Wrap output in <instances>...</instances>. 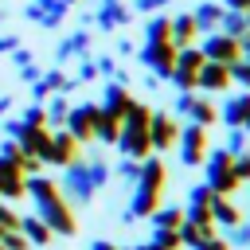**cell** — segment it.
Returning <instances> with one entry per match:
<instances>
[{"label":"cell","mask_w":250,"mask_h":250,"mask_svg":"<svg viewBox=\"0 0 250 250\" xmlns=\"http://www.w3.org/2000/svg\"><path fill=\"white\" fill-rule=\"evenodd\" d=\"M105 176H109V168L102 164V160H94V164H66V176H62V188H66V195L70 199H78V203H86L90 195H94V188H102L105 184Z\"/></svg>","instance_id":"6da1fadb"},{"label":"cell","mask_w":250,"mask_h":250,"mask_svg":"<svg viewBox=\"0 0 250 250\" xmlns=\"http://www.w3.org/2000/svg\"><path fill=\"white\" fill-rule=\"evenodd\" d=\"M207 160V188L215 191V195H230L234 188H238V176H234V168H230V152L227 148H219V152H207L203 156Z\"/></svg>","instance_id":"7a4b0ae2"},{"label":"cell","mask_w":250,"mask_h":250,"mask_svg":"<svg viewBox=\"0 0 250 250\" xmlns=\"http://www.w3.org/2000/svg\"><path fill=\"white\" fill-rule=\"evenodd\" d=\"M207 59H203V51L199 47H176V66H172V86L184 94V90H195V74H199V66H203Z\"/></svg>","instance_id":"3957f363"},{"label":"cell","mask_w":250,"mask_h":250,"mask_svg":"<svg viewBox=\"0 0 250 250\" xmlns=\"http://www.w3.org/2000/svg\"><path fill=\"white\" fill-rule=\"evenodd\" d=\"M66 133L82 145V141H94V125H98V105L94 102H86V105H70V113H66Z\"/></svg>","instance_id":"277c9868"},{"label":"cell","mask_w":250,"mask_h":250,"mask_svg":"<svg viewBox=\"0 0 250 250\" xmlns=\"http://www.w3.org/2000/svg\"><path fill=\"white\" fill-rule=\"evenodd\" d=\"M176 141H180V160L184 164H203V156H207V125L188 121V129Z\"/></svg>","instance_id":"5b68a950"},{"label":"cell","mask_w":250,"mask_h":250,"mask_svg":"<svg viewBox=\"0 0 250 250\" xmlns=\"http://www.w3.org/2000/svg\"><path fill=\"white\" fill-rule=\"evenodd\" d=\"M141 62H145L156 78H168L172 66H176V43H145V47H141Z\"/></svg>","instance_id":"8992f818"},{"label":"cell","mask_w":250,"mask_h":250,"mask_svg":"<svg viewBox=\"0 0 250 250\" xmlns=\"http://www.w3.org/2000/svg\"><path fill=\"white\" fill-rule=\"evenodd\" d=\"M113 145H117L129 160H145L148 148H152V145H148V125H125V121H121V133H117Z\"/></svg>","instance_id":"52a82bcc"},{"label":"cell","mask_w":250,"mask_h":250,"mask_svg":"<svg viewBox=\"0 0 250 250\" xmlns=\"http://www.w3.org/2000/svg\"><path fill=\"white\" fill-rule=\"evenodd\" d=\"M199 51H203L207 62H227V66L242 59V55H238V39H230V35H223V31H211Z\"/></svg>","instance_id":"ba28073f"},{"label":"cell","mask_w":250,"mask_h":250,"mask_svg":"<svg viewBox=\"0 0 250 250\" xmlns=\"http://www.w3.org/2000/svg\"><path fill=\"white\" fill-rule=\"evenodd\" d=\"M230 86V66L227 62H203L199 74H195V90L203 94H223Z\"/></svg>","instance_id":"9c48e42d"},{"label":"cell","mask_w":250,"mask_h":250,"mask_svg":"<svg viewBox=\"0 0 250 250\" xmlns=\"http://www.w3.org/2000/svg\"><path fill=\"white\" fill-rule=\"evenodd\" d=\"M176 113H184V117H191L195 125H211L215 117H219V109L207 102V98H195L191 90H184L180 94V102H176Z\"/></svg>","instance_id":"30bf717a"},{"label":"cell","mask_w":250,"mask_h":250,"mask_svg":"<svg viewBox=\"0 0 250 250\" xmlns=\"http://www.w3.org/2000/svg\"><path fill=\"white\" fill-rule=\"evenodd\" d=\"M90 20H94V27H98V31H113V27L129 23V20H133V12H129L121 0H102V4H98V12H94Z\"/></svg>","instance_id":"8fae6325"},{"label":"cell","mask_w":250,"mask_h":250,"mask_svg":"<svg viewBox=\"0 0 250 250\" xmlns=\"http://www.w3.org/2000/svg\"><path fill=\"white\" fill-rule=\"evenodd\" d=\"M180 137V125L168 117V113H152L148 117V145L152 148H172Z\"/></svg>","instance_id":"7c38bea8"},{"label":"cell","mask_w":250,"mask_h":250,"mask_svg":"<svg viewBox=\"0 0 250 250\" xmlns=\"http://www.w3.org/2000/svg\"><path fill=\"white\" fill-rule=\"evenodd\" d=\"M74 152H78V141L62 129V133H51V141H47V148H43L39 160H47V164H70Z\"/></svg>","instance_id":"4fadbf2b"},{"label":"cell","mask_w":250,"mask_h":250,"mask_svg":"<svg viewBox=\"0 0 250 250\" xmlns=\"http://www.w3.org/2000/svg\"><path fill=\"white\" fill-rule=\"evenodd\" d=\"M66 16V4L62 0H31L27 4V20H35L39 27H59Z\"/></svg>","instance_id":"5bb4252c"},{"label":"cell","mask_w":250,"mask_h":250,"mask_svg":"<svg viewBox=\"0 0 250 250\" xmlns=\"http://www.w3.org/2000/svg\"><path fill=\"white\" fill-rule=\"evenodd\" d=\"M47 141H51V129H47V125H23V121H20V133H16V145H20L23 152H31V156H43V148H47Z\"/></svg>","instance_id":"9a60e30c"},{"label":"cell","mask_w":250,"mask_h":250,"mask_svg":"<svg viewBox=\"0 0 250 250\" xmlns=\"http://www.w3.org/2000/svg\"><path fill=\"white\" fill-rule=\"evenodd\" d=\"M74 86H78V78H66L62 70H47V74H39V78H35V90H31V94H35V98H47L51 90L66 94V90H74Z\"/></svg>","instance_id":"2e32d148"},{"label":"cell","mask_w":250,"mask_h":250,"mask_svg":"<svg viewBox=\"0 0 250 250\" xmlns=\"http://www.w3.org/2000/svg\"><path fill=\"white\" fill-rule=\"evenodd\" d=\"M0 195L4 199H20L23 195V172L4 156H0Z\"/></svg>","instance_id":"e0dca14e"},{"label":"cell","mask_w":250,"mask_h":250,"mask_svg":"<svg viewBox=\"0 0 250 250\" xmlns=\"http://www.w3.org/2000/svg\"><path fill=\"white\" fill-rule=\"evenodd\" d=\"M223 4H215V0H207V4H199L195 12H191V20H195V31H219V20H223Z\"/></svg>","instance_id":"ac0fdd59"},{"label":"cell","mask_w":250,"mask_h":250,"mask_svg":"<svg viewBox=\"0 0 250 250\" xmlns=\"http://www.w3.org/2000/svg\"><path fill=\"white\" fill-rule=\"evenodd\" d=\"M129 102H133V98H129V90H125L121 82H109V86H105V98H102V109H105V113H113V117H125Z\"/></svg>","instance_id":"d6986e66"},{"label":"cell","mask_w":250,"mask_h":250,"mask_svg":"<svg viewBox=\"0 0 250 250\" xmlns=\"http://www.w3.org/2000/svg\"><path fill=\"white\" fill-rule=\"evenodd\" d=\"M207 207H211V223H223V227H234V223L242 219V215H238V207H234V203H230L227 195H211V203H207Z\"/></svg>","instance_id":"ffe728a7"},{"label":"cell","mask_w":250,"mask_h":250,"mask_svg":"<svg viewBox=\"0 0 250 250\" xmlns=\"http://www.w3.org/2000/svg\"><path fill=\"white\" fill-rule=\"evenodd\" d=\"M20 234H23L27 242H35V246L51 242V227H47L39 215H27V219H20Z\"/></svg>","instance_id":"44dd1931"},{"label":"cell","mask_w":250,"mask_h":250,"mask_svg":"<svg viewBox=\"0 0 250 250\" xmlns=\"http://www.w3.org/2000/svg\"><path fill=\"white\" fill-rule=\"evenodd\" d=\"M145 43H172V16H152L145 23Z\"/></svg>","instance_id":"7402d4cb"},{"label":"cell","mask_w":250,"mask_h":250,"mask_svg":"<svg viewBox=\"0 0 250 250\" xmlns=\"http://www.w3.org/2000/svg\"><path fill=\"white\" fill-rule=\"evenodd\" d=\"M156 199H160V191L137 184V195H133V203H129V219H137V215H152V211H156Z\"/></svg>","instance_id":"603a6c76"},{"label":"cell","mask_w":250,"mask_h":250,"mask_svg":"<svg viewBox=\"0 0 250 250\" xmlns=\"http://www.w3.org/2000/svg\"><path fill=\"white\" fill-rule=\"evenodd\" d=\"M219 31L223 35H230V39H242L246 31H250V23H246V12H223V20H219Z\"/></svg>","instance_id":"cb8c5ba5"},{"label":"cell","mask_w":250,"mask_h":250,"mask_svg":"<svg viewBox=\"0 0 250 250\" xmlns=\"http://www.w3.org/2000/svg\"><path fill=\"white\" fill-rule=\"evenodd\" d=\"M191 39H195V20H191V12L172 16V43H176V47H188Z\"/></svg>","instance_id":"d4e9b609"},{"label":"cell","mask_w":250,"mask_h":250,"mask_svg":"<svg viewBox=\"0 0 250 250\" xmlns=\"http://www.w3.org/2000/svg\"><path fill=\"white\" fill-rule=\"evenodd\" d=\"M86 47H90V35L86 31H74V35H66L59 47H55V55H59V62L62 59H74V55H86Z\"/></svg>","instance_id":"484cf974"},{"label":"cell","mask_w":250,"mask_h":250,"mask_svg":"<svg viewBox=\"0 0 250 250\" xmlns=\"http://www.w3.org/2000/svg\"><path fill=\"white\" fill-rule=\"evenodd\" d=\"M137 184H141V188L160 191V188H164V164H160V160H145V164H141V172H137Z\"/></svg>","instance_id":"4316f807"},{"label":"cell","mask_w":250,"mask_h":250,"mask_svg":"<svg viewBox=\"0 0 250 250\" xmlns=\"http://www.w3.org/2000/svg\"><path fill=\"white\" fill-rule=\"evenodd\" d=\"M117 133H121V117H113V113H105V109L98 105V125H94V137H98V141H117Z\"/></svg>","instance_id":"83f0119b"},{"label":"cell","mask_w":250,"mask_h":250,"mask_svg":"<svg viewBox=\"0 0 250 250\" xmlns=\"http://www.w3.org/2000/svg\"><path fill=\"white\" fill-rule=\"evenodd\" d=\"M246 102H250V94H238V98H227V102H223V113H219V117H223V121H227L230 129H234V125H242V113H246Z\"/></svg>","instance_id":"f1b7e54d"},{"label":"cell","mask_w":250,"mask_h":250,"mask_svg":"<svg viewBox=\"0 0 250 250\" xmlns=\"http://www.w3.org/2000/svg\"><path fill=\"white\" fill-rule=\"evenodd\" d=\"M152 223H156V230H176V227L184 223V211H180V207H164V211H152Z\"/></svg>","instance_id":"f546056e"},{"label":"cell","mask_w":250,"mask_h":250,"mask_svg":"<svg viewBox=\"0 0 250 250\" xmlns=\"http://www.w3.org/2000/svg\"><path fill=\"white\" fill-rule=\"evenodd\" d=\"M43 109H47V125H62V121H66V113H70L66 98H51Z\"/></svg>","instance_id":"4dcf8cb0"},{"label":"cell","mask_w":250,"mask_h":250,"mask_svg":"<svg viewBox=\"0 0 250 250\" xmlns=\"http://www.w3.org/2000/svg\"><path fill=\"white\" fill-rule=\"evenodd\" d=\"M148 117H152V109L145 105V102H129V109H125V125H148Z\"/></svg>","instance_id":"1f68e13d"},{"label":"cell","mask_w":250,"mask_h":250,"mask_svg":"<svg viewBox=\"0 0 250 250\" xmlns=\"http://www.w3.org/2000/svg\"><path fill=\"white\" fill-rule=\"evenodd\" d=\"M230 82H238V86H246V90H250V59L230 62Z\"/></svg>","instance_id":"d6a6232c"},{"label":"cell","mask_w":250,"mask_h":250,"mask_svg":"<svg viewBox=\"0 0 250 250\" xmlns=\"http://www.w3.org/2000/svg\"><path fill=\"white\" fill-rule=\"evenodd\" d=\"M152 246H160V250H176V246H180V234H176V230H156V234H152Z\"/></svg>","instance_id":"836d02e7"},{"label":"cell","mask_w":250,"mask_h":250,"mask_svg":"<svg viewBox=\"0 0 250 250\" xmlns=\"http://www.w3.org/2000/svg\"><path fill=\"white\" fill-rule=\"evenodd\" d=\"M242 148H246V129H242V125H234V133H230V141H227V152H230V156H238Z\"/></svg>","instance_id":"e575fe53"},{"label":"cell","mask_w":250,"mask_h":250,"mask_svg":"<svg viewBox=\"0 0 250 250\" xmlns=\"http://www.w3.org/2000/svg\"><path fill=\"white\" fill-rule=\"evenodd\" d=\"M0 246L4 250H27V238L20 230H8V234H0Z\"/></svg>","instance_id":"d590c367"},{"label":"cell","mask_w":250,"mask_h":250,"mask_svg":"<svg viewBox=\"0 0 250 250\" xmlns=\"http://www.w3.org/2000/svg\"><path fill=\"white\" fill-rule=\"evenodd\" d=\"M23 125H47V109L43 105H27L23 109Z\"/></svg>","instance_id":"8d00e7d4"},{"label":"cell","mask_w":250,"mask_h":250,"mask_svg":"<svg viewBox=\"0 0 250 250\" xmlns=\"http://www.w3.org/2000/svg\"><path fill=\"white\" fill-rule=\"evenodd\" d=\"M230 168H234V176H238V184H242V180H250V156H246V152H238V156L230 160Z\"/></svg>","instance_id":"74e56055"},{"label":"cell","mask_w":250,"mask_h":250,"mask_svg":"<svg viewBox=\"0 0 250 250\" xmlns=\"http://www.w3.org/2000/svg\"><path fill=\"white\" fill-rule=\"evenodd\" d=\"M230 242H234V246H250V227H246L242 219L234 223V238H230Z\"/></svg>","instance_id":"f35d334b"},{"label":"cell","mask_w":250,"mask_h":250,"mask_svg":"<svg viewBox=\"0 0 250 250\" xmlns=\"http://www.w3.org/2000/svg\"><path fill=\"white\" fill-rule=\"evenodd\" d=\"M191 250H230V242H223V238H215V234H207L199 246H191Z\"/></svg>","instance_id":"ab89813d"},{"label":"cell","mask_w":250,"mask_h":250,"mask_svg":"<svg viewBox=\"0 0 250 250\" xmlns=\"http://www.w3.org/2000/svg\"><path fill=\"white\" fill-rule=\"evenodd\" d=\"M117 172H121V176H125V180H137V172H141V164H137V160H129V156H125V160H121V168H117Z\"/></svg>","instance_id":"60d3db41"},{"label":"cell","mask_w":250,"mask_h":250,"mask_svg":"<svg viewBox=\"0 0 250 250\" xmlns=\"http://www.w3.org/2000/svg\"><path fill=\"white\" fill-rule=\"evenodd\" d=\"M164 4H168V0H133V8H137V12H160Z\"/></svg>","instance_id":"b9f144b4"},{"label":"cell","mask_w":250,"mask_h":250,"mask_svg":"<svg viewBox=\"0 0 250 250\" xmlns=\"http://www.w3.org/2000/svg\"><path fill=\"white\" fill-rule=\"evenodd\" d=\"M90 78H98V66H94V59H86V62H82V70H78V82H90Z\"/></svg>","instance_id":"7bdbcfd3"},{"label":"cell","mask_w":250,"mask_h":250,"mask_svg":"<svg viewBox=\"0 0 250 250\" xmlns=\"http://www.w3.org/2000/svg\"><path fill=\"white\" fill-rule=\"evenodd\" d=\"M211 195H215V191H211L207 184H199V188L191 191V203H211Z\"/></svg>","instance_id":"ee69618b"},{"label":"cell","mask_w":250,"mask_h":250,"mask_svg":"<svg viewBox=\"0 0 250 250\" xmlns=\"http://www.w3.org/2000/svg\"><path fill=\"white\" fill-rule=\"evenodd\" d=\"M94 66H98V74H117L113 70V59H94Z\"/></svg>","instance_id":"f6af8a7d"},{"label":"cell","mask_w":250,"mask_h":250,"mask_svg":"<svg viewBox=\"0 0 250 250\" xmlns=\"http://www.w3.org/2000/svg\"><path fill=\"white\" fill-rule=\"evenodd\" d=\"M20 47V35H0V51H16Z\"/></svg>","instance_id":"bcb514c9"},{"label":"cell","mask_w":250,"mask_h":250,"mask_svg":"<svg viewBox=\"0 0 250 250\" xmlns=\"http://www.w3.org/2000/svg\"><path fill=\"white\" fill-rule=\"evenodd\" d=\"M223 8H230V12H250V0H223Z\"/></svg>","instance_id":"7dc6e473"},{"label":"cell","mask_w":250,"mask_h":250,"mask_svg":"<svg viewBox=\"0 0 250 250\" xmlns=\"http://www.w3.org/2000/svg\"><path fill=\"white\" fill-rule=\"evenodd\" d=\"M133 51H137L133 39H121V43H117V55H133Z\"/></svg>","instance_id":"c3c4849f"},{"label":"cell","mask_w":250,"mask_h":250,"mask_svg":"<svg viewBox=\"0 0 250 250\" xmlns=\"http://www.w3.org/2000/svg\"><path fill=\"white\" fill-rule=\"evenodd\" d=\"M39 74H43V70H39V66H35V62H27V66H23V78H27V82H35V78H39Z\"/></svg>","instance_id":"681fc988"},{"label":"cell","mask_w":250,"mask_h":250,"mask_svg":"<svg viewBox=\"0 0 250 250\" xmlns=\"http://www.w3.org/2000/svg\"><path fill=\"white\" fill-rule=\"evenodd\" d=\"M12 55H16V62H20V66H27V62H31V59H27V51H23V47H16V51H12Z\"/></svg>","instance_id":"f907efd6"},{"label":"cell","mask_w":250,"mask_h":250,"mask_svg":"<svg viewBox=\"0 0 250 250\" xmlns=\"http://www.w3.org/2000/svg\"><path fill=\"white\" fill-rule=\"evenodd\" d=\"M242 129L250 133V102H246V113H242Z\"/></svg>","instance_id":"816d5d0a"},{"label":"cell","mask_w":250,"mask_h":250,"mask_svg":"<svg viewBox=\"0 0 250 250\" xmlns=\"http://www.w3.org/2000/svg\"><path fill=\"white\" fill-rule=\"evenodd\" d=\"M90 250H117V246H109V242H94Z\"/></svg>","instance_id":"f5cc1de1"},{"label":"cell","mask_w":250,"mask_h":250,"mask_svg":"<svg viewBox=\"0 0 250 250\" xmlns=\"http://www.w3.org/2000/svg\"><path fill=\"white\" fill-rule=\"evenodd\" d=\"M12 105V98H0V117H4V109Z\"/></svg>","instance_id":"db71d44e"},{"label":"cell","mask_w":250,"mask_h":250,"mask_svg":"<svg viewBox=\"0 0 250 250\" xmlns=\"http://www.w3.org/2000/svg\"><path fill=\"white\" fill-rule=\"evenodd\" d=\"M62 4H74V0H62Z\"/></svg>","instance_id":"11a10c76"},{"label":"cell","mask_w":250,"mask_h":250,"mask_svg":"<svg viewBox=\"0 0 250 250\" xmlns=\"http://www.w3.org/2000/svg\"><path fill=\"white\" fill-rule=\"evenodd\" d=\"M0 20H4V12H0Z\"/></svg>","instance_id":"9f6ffc18"}]
</instances>
